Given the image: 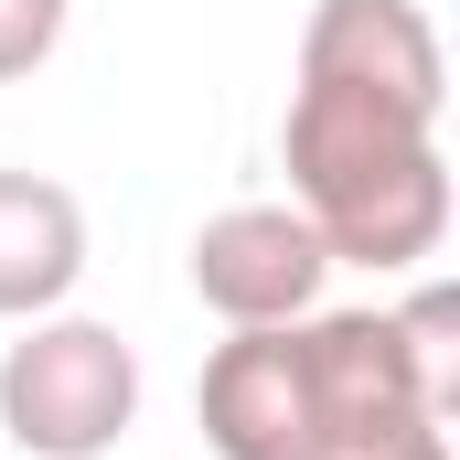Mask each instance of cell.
I'll use <instances>...</instances> for the list:
<instances>
[{
	"label": "cell",
	"mask_w": 460,
	"mask_h": 460,
	"mask_svg": "<svg viewBox=\"0 0 460 460\" xmlns=\"http://www.w3.org/2000/svg\"><path fill=\"white\" fill-rule=\"evenodd\" d=\"M450 65L418 0H311L300 86H289V193L332 268H418L450 235V161H439Z\"/></svg>",
	"instance_id": "cell-1"
},
{
	"label": "cell",
	"mask_w": 460,
	"mask_h": 460,
	"mask_svg": "<svg viewBox=\"0 0 460 460\" xmlns=\"http://www.w3.org/2000/svg\"><path fill=\"white\" fill-rule=\"evenodd\" d=\"M139 429V353L108 322L43 311L0 353V439L32 460H108Z\"/></svg>",
	"instance_id": "cell-2"
},
{
	"label": "cell",
	"mask_w": 460,
	"mask_h": 460,
	"mask_svg": "<svg viewBox=\"0 0 460 460\" xmlns=\"http://www.w3.org/2000/svg\"><path fill=\"white\" fill-rule=\"evenodd\" d=\"M322 279H332V246L311 235L300 204H226L215 226L193 235V300H204L226 332L322 311Z\"/></svg>",
	"instance_id": "cell-3"
},
{
	"label": "cell",
	"mask_w": 460,
	"mask_h": 460,
	"mask_svg": "<svg viewBox=\"0 0 460 460\" xmlns=\"http://www.w3.org/2000/svg\"><path fill=\"white\" fill-rule=\"evenodd\" d=\"M311 322V311H300ZM300 322H257L235 343L204 353V385H193V418H204V450L215 460H311V353Z\"/></svg>",
	"instance_id": "cell-4"
},
{
	"label": "cell",
	"mask_w": 460,
	"mask_h": 460,
	"mask_svg": "<svg viewBox=\"0 0 460 460\" xmlns=\"http://www.w3.org/2000/svg\"><path fill=\"white\" fill-rule=\"evenodd\" d=\"M75 279H86V204L54 172H0V322L65 311Z\"/></svg>",
	"instance_id": "cell-5"
},
{
	"label": "cell",
	"mask_w": 460,
	"mask_h": 460,
	"mask_svg": "<svg viewBox=\"0 0 460 460\" xmlns=\"http://www.w3.org/2000/svg\"><path fill=\"white\" fill-rule=\"evenodd\" d=\"M54 43H65V0H0V86L54 65Z\"/></svg>",
	"instance_id": "cell-6"
},
{
	"label": "cell",
	"mask_w": 460,
	"mask_h": 460,
	"mask_svg": "<svg viewBox=\"0 0 460 460\" xmlns=\"http://www.w3.org/2000/svg\"><path fill=\"white\" fill-rule=\"evenodd\" d=\"M311 460H450V429H396V439H353V450H311Z\"/></svg>",
	"instance_id": "cell-7"
}]
</instances>
